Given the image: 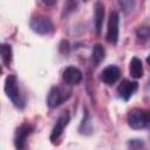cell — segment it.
Here are the masks:
<instances>
[{
	"label": "cell",
	"instance_id": "obj_15",
	"mask_svg": "<svg viewBox=\"0 0 150 150\" xmlns=\"http://www.w3.org/2000/svg\"><path fill=\"white\" fill-rule=\"evenodd\" d=\"M136 35L138 38V40L141 41H146L150 36V29L148 26H139L136 29Z\"/></svg>",
	"mask_w": 150,
	"mask_h": 150
},
{
	"label": "cell",
	"instance_id": "obj_7",
	"mask_svg": "<svg viewBox=\"0 0 150 150\" xmlns=\"http://www.w3.org/2000/svg\"><path fill=\"white\" fill-rule=\"evenodd\" d=\"M69 121H70V114H69L68 111H63V112L57 117V120H56V122H55V124H54V127H53V129H52L50 136H49V139H50L52 143L55 144L56 141L60 139V137H61V135H62L64 128L68 125Z\"/></svg>",
	"mask_w": 150,
	"mask_h": 150
},
{
	"label": "cell",
	"instance_id": "obj_5",
	"mask_svg": "<svg viewBox=\"0 0 150 150\" xmlns=\"http://www.w3.org/2000/svg\"><path fill=\"white\" fill-rule=\"evenodd\" d=\"M35 127L29 122L21 123L14 134V146L16 150H25L27 145V138L34 132Z\"/></svg>",
	"mask_w": 150,
	"mask_h": 150
},
{
	"label": "cell",
	"instance_id": "obj_10",
	"mask_svg": "<svg viewBox=\"0 0 150 150\" xmlns=\"http://www.w3.org/2000/svg\"><path fill=\"white\" fill-rule=\"evenodd\" d=\"M62 79L67 86H76L82 81L83 74L79 68H76L74 66H69V67L64 68V70L62 73Z\"/></svg>",
	"mask_w": 150,
	"mask_h": 150
},
{
	"label": "cell",
	"instance_id": "obj_19",
	"mask_svg": "<svg viewBox=\"0 0 150 150\" xmlns=\"http://www.w3.org/2000/svg\"><path fill=\"white\" fill-rule=\"evenodd\" d=\"M76 5H77V2H74V1H68L66 5H64V12H63V15L66 14H68V12H71V11H74L75 8H76Z\"/></svg>",
	"mask_w": 150,
	"mask_h": 150
},
{
	"label": "cell",
	"instance_id": "obj_12",
	"mask_svg": "<svg viewBox=\"0 0 150 150\" xmlns=\"http://www.w3.org/2000/svg\"><path fill=\"white\" fill-rule=\"evenodd\" d=\"M105 50L101 43H96L91 48V55H90V62L93 67H97L104 59Z\"/></svg>",
	"mask_w": 150,
	"mask_h": 150
},
{
	"label": "cell",
	"instance_id": "obj_9",
	"mask_svg": "<svg viewBox=\"0 0 150 150\" xmlns=\"http://www.w3.org/2000/svg\"><path fill=\"white\" fill-rule=\"evenodd\" d=\"M120 76H121V69L115 64H109L101 71L100 80L103 83L111 86L120 79Z\"/></svg>",
	"mask_w": 150,
	"mask_h": 150
},
{
	"label": "cell",
	"instance_id": "obj_21",
	"mask_svg": "<svg viewBox=\"0 0 150 150\" xmlns=\"http://www.w3.org/2000/svg\"><path fill=\"white\" fill-rule=\"evenodd\" d=\"M2 74V68H1V66H0V75Z\"/></svg>",
	"mask_w": 150,
	"mask_h": 150
},
{
	"label": "cell",
	"instance_id": "obj_17",
	"mask_svg": "<svg viewBox=\"0 0 150 150\" xmlns=\"http://www.w3.org/2000/svg\"><path fill=\"white\" fill-rule=\"evenodd\" d=\"M118 5L121 6L124 13H130L135 7V1L134 0H121L118 1Z\"/></svg>",
	"mask_w": 150,
	"mask_h": 150
},
{
	"label": "cell",
	"instance_id": "obj_8",
	"mask_svg": "<svg viewBox=\"0 0 150 150\" xmlns=\"http://www.w3.org/2000/svg\"><path fill=\"white\" fill-rule=\"evenodd\" d=\"M137 89H138V83L136 81H130L128 79H124L117 87V94L123 101H129Z\"/></svg>",
	"mask_w": 150,
	"mask_h": 150
},
{
	"label": "cell",
	"instance_id": "obj_13",
	"mask_svg": "<svg viewBox=\"0 0 150 150\" xmlns=\"http://www.w3.org/2000/svg\"><path fill=\"white\" fill-rule=\"evenodd\" d=\"M129 73L134 79H141L143 76V62L137 56H134L129 64Z\"/></svg>",
	"mask_w": 150,
	"mask_h": 150
},
{
	"label": "cell",
	"instance_id": "obj_1",
	"mask_svg": "<svg viewBox=\"0 0 150 150\" xmlns=\"http://www.w3.org/2000/svg\"><path fill=\"white\" fill-rule=\"evenodd\" d=\"M5 94L6 96L11 100V102L19 109H23L25 108V98L22 97L21 93H20V88H19V82H18V77L14 74H9L7 75L6 80H5V87H4Z\"/></svg>",
	"mask_w": 150,
	"mask_h": 150
},
{
	"label": "cell",
	"instance_id": "obj_4",
	"mask_svg": "<svg viewBox=\"0 0 150 150\" xmlns=\"http://www.w3.org/2000/svg\"><path fill=\"white\" fill-rule=\"evenodd\" d=\"M127 121H128V125L131 129H135V130L144 129L149 125V121H150L149 111L142 108H134L129 110Z\"/></svg>",
	"mask_w": 150,
	"mask_h": 150
},
{
	"label": "cell",
	"instance_id": "obj_6",
	"mask_svg": "<svg viewBox=\"0 0 150 150\" xmlns=\"http://www.w3.org/2000/svg\"><path fill=\"white\" fill-rule=\"evenodd\" d=\"M118 27H120V15L116 11H111L108 18V27L105 35V40L111 45H116L118 41V34H120Z\"/></svg>",
	"mask_w": 150,
	"mask_h": 150
},
{
	"label": "cell",
	"instance_id": "obj_11",
	"mask_svg": "<svg viewBox=\"0 0 150 150\" xmlns=\"http://www.w3.org/2000/svg\"><path fill=\"white\" fill-rule=\"evenodd\" d=\"M104 5L101 1H96L94 5V25L97 35H101L103 20H104Z\"/></svg>",
	"mask_w": 150,
	"mask_h": 150
},
{
	"label": "cell",
	"instance_id": "obj_16",
	"mask_svg": "<svg viewBox=\"0 0 150 150\" xmlns=\"http://www.w3.org/2000/svg\"><path fill=\"white\" fill-rule=\"evenodd\" d=\"M128 146L129 150H142L144 148V142L139 138H132L128 142Z\"/></svg>",
	"mask_w": 150,
	"mask_h": 150
},
{
	"label": "cell",
	"instance_id": "obj_3",
	"mask_svg": "<svg viewBox=\"0 0 150 150\" xmlns=\"http://www.w3.org/2000/svg\"><path fill=\"white\" fill-rule=\"evenodd\" d=\"M29 27L34 33L39 35H49L55 30V26L53 21L48 16L42 14L33 15L29 20Z\"/></svg>",
	"mask_w": 150,
	"mask_h": 150
},
{
	"label": "cell",
	"instance_id": "obj_2",
	"mask_svg": "<svg viewBox=\"0 0 150 150\" xmlns=\"http://www.w3.org/2000/svg\"><path fill=\"white\" fill-rule=\"evenodd\" d=\"M73 94V90L69 87L66 86H54L50 88L47 98H46V103L48 105V108L50 109H55L57 107H60L63 102L68 101L70 98Z\"/></svg>",
	"mask_w": 150,
	"mask_h": 150
},
{
	"label": "cell",
	"instance_id": "obj_14",
	"mask_svg": "<svg viewBox=\"0 0 150 150\" xmlns=\"http://www.w3.org/2000/svg\"><path fill=\"white\" fill-rule=\"evenodd\" d=\"M0 57L6 67H9L13 60V49L8 43H0Z\"/></svg>",
	"mask_w": 150,
	"mask_h": 150
},
{
	"label": "cell",
	"instance_id": "obj_18",
	"mask_svg": "<svg viewBox=\"0 0 150 150\" xmlns=\"http://www.w3.org/2000/svg\"><path fill=\"white\" fill-rule=\"evenodd\" d=\"M70 43H69V41L68 40H62L61 42H60V46H59V50H60V53L61 54H63V55H68L69 53H70Z\"/></svg>",
	"mask_w": 150,
	"mask_h": 150
},
{
	"label": "cell",
	"instance_id": "obj_20",
	"mask_svg": "<svg viewBox=\"0 0 150 150\" xmlns=\"http://www.w3.org/2000/svg\"><path fill=\"white\" fill-rule=\"evenodd\" d=\"M43 4H46V5H54L55 4V1H43Z\"/></svg>",
	"mask_w": 150,
	"mask_h": 150
}]
</instances>
